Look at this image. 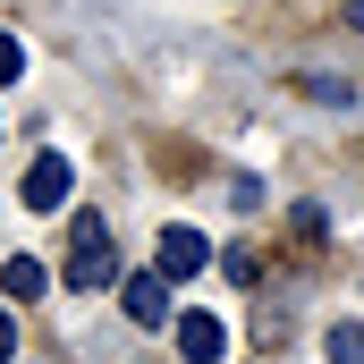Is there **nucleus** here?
<instances>
[{"mask_svg":"<svg viewBox=\"0 0 364 364\" xmlns=\"http://www.w3.org/2000/svg\"><path fill=\"white\" fill-rule=\"evenodd\" d=\"M322 348H331V364H364V322H339Z\"/></svg>","mask_w":364,"mask_h":364,"instance_id":"nucleus-7","label":"nucleus"},{"mask_svg":"<svg viewBox=\"0 0 364 364\" xmlns=\"http://www.w3.org/2000/svg\"><path fill=\"white\" fill-rule=\"evenodd\" d=\"M348 26H356V34H364V0H348Z\"/></svg>","mask_w":364,"mask_h":364,"instance_id":"nucleus-10","label":"nucleus"},{"mask_svg":"<svg viewBox=\"0 0 364 364\" xmlns=\"http://www.w3.org/2000/svg\"><path fill=\"white\" fill-rule=\"evenodd\" d=\"M178 356L186 364H220L229 356V331H220L212 314H178Z\"/></svg>","mask_w":364,"mask_h":364,"instance_id":"nucleus-5","label":"nucleus"},{"mask_svg":"<svg viewBox=\"0 0 364 364\" xmlns=\"http://www.w3.org/2000/svg\"><path fill=\"white\" fill-rule=\"evenodd\" d=\"M212 263V246H203V229H186V220H170L161 237H153V272L161 279H195Z\"/></svg>","mask_w":364,"mask_h":364,"instance_id":"nucleus-2","label":"nucleus"},{"mask_svg":"<svg viewBox=\"0 0 364 364\" xmlns=\"http://www.w3.org/2000/svg\"><path fill=\"white\" fill-rule=\"evenodd\" d=\"M119 305H127V322H170V279L161 272H127V288H119Z\"/></svg>","mask_w":364,"mask_h":364,"instance_id":"nucleus-4","label":"nucleus"},{"mask_svg":"<svg viewBox=\"0 0 364 364\" xmlns=\"http://www.w3.org/2000/svg\"><path fill=\"white\" fill-rule=\"evenodd\" d=\"M68 153H34V170H26V212H60L68 203Z\"/></svg>","mask_w":364,"mask_h":364,"instance_id":"nucleus-3","label":"nucleus"},{"mask_svg":"<svg viewBox=\"0 0 364 364\" xmlns=\"http://www.w3.org/2000/svg\"><path fill=\"white\" fill-rule=\"evenodd\" d=\"M17 77H26V43H17V34H0V85H17Z\"/></svg>","mask_w":364,"mask_h":364,"instance_id":"nucleus-8","label":"nucleus"},{"mask_svg":"<svg viewBox=\"0 0 364 364\" xmlns=\"http://www.w3.org/2000/svg\"><path fill=\"white\" fill-rule=\"evenodd\" d=\"M9 348H17V331H9V305H0V356H9Z\"/></svg>","mask_w":364,"mask_h":364,"instance_id":"nucleus-9","label":"nucleus"},{"mask_svg":"<svg viewBox=\"0 0 364 364\" xmlns=\"http://www.w3.org/2000/svg\"><path fill=\"white\" fill-rule=\"evenodd\" d=\"M68 288H110V279H119V255H110V229H102V220H77V237H68Z\"/></svg>","mask_w":364,"mask_h":364,"instance_id":"nucleus-1","label":"nucleus"},{"mask_svg":"<svg viewBox=\"0 0 364 364\" xmlns=\"http://www.w3.org/2000/svg\"><path fill=\"white\" fill-rule=\"evenodd\" d=\"M43 288H51V272H43L34 255H9V263H0V296H26V305H34Z\"/></svg>","mask_w":364,"mask_h":364,"instance_id":"nucleus-6","label":"nucleus"}]
</instances>
